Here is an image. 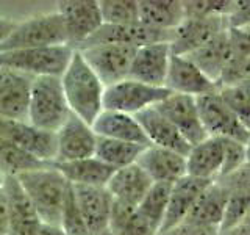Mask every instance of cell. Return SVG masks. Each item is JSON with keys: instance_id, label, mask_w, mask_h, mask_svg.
<instances>
[{"instance_id": "37", "label": "cell", "mask_w": 250, "mask_h": 235, "mask_svg": "<svg viewBox=\"0 0 250 235\" xmlns=\"http://www.w3.org/2000/svg\"><path fill=\"white\" fill-rule=\"evenodd\" d=\"M231 5L230 0H188L183 2L185 19L225 18Z\"/></svg>"}, {"instance_id": "40", "label": "cell", "mask_w": 250, "mask_h": 235, "mask_svg": "<svg viewBox=\"0 0 250 235\" xmlns=\"http://www.w3.org/2000/svg\"><path fill=\"white\" fill-rule=\"evenodd\" d=\"M58 226L64 231L66 235H91V232L88 231V227H86L83 218L80 215V212H78V209L75 206L72 187H70L66 206H64V210H62V215H61Z\"/></svg>"}, {"instance_id": "6", "label": "cell", "mask_w": 250, "mask_h": 235, "mask_svg": "<svg viewBox=\"0 0 250 235\" xmlns=\"http://www.w3.org/2000/svg\"><path fill=\"white\" fill-rule=\"evenodd\" d=\"M169 94L170 91L167 88L150 86L127 77L105 88L104 110L135 116L147 108L158 105Z\"/></svg>"}, {"instance_id": "38", "label": "cell", "mask_w": 250, "mask_h": 235, "mask_svg": "<svg viewBox=\"0 0 250 235\" xmlns=\"http://www.w3.org/2000/svg\"><path fill=\"white\" fill-rule=\"evenodd\" d=\"M249 207H250V193H231L225 204L224 216L219 231L229 229L239 224L241 221L249 218Z\"/></svg>"}, {"instance_id": "28", "label": "cell", "mask_w": 250, "mask_h": 235, "mask_svg": "<svg viewBox=\"0 0 250 235\" xmlns=\"http://www.w3.org/2000/svg\"><path fill=\"white\" fill-rule=\"evenodd\" d=\"M185 19L180 0H138V21L150 28L172 31Z\"/></svg>"}, {"instance_id": "20", "label": "cell", "mask_w": 250, "mask_h": 235, "mask_svg": "<svg viewBox=\"0 0 250 235\" xmlns=\"http://www.w3.org/2000/svg\"><path fill=\"white\" fill-rule=\"evenodd\" d=\"M227 30L224 18L183 19L172 31V55H188Z\"/></svg>"}, {"instance_id": "42", "label": "cell", "mask_w": 250, "mask_h": 235, "mask_svg": "<svg viewBox=\"0 0 250 235\" xmlns=\"http://www.w3.org/2000/svg\"><path fill=\"white\" fill-rule=\"evenodd\" d=\"M225 25L227 28H246L249 27L250 21V3L244 0L233 2L230 11L225 16Z\"/></svg>"}, {"instance_id": "31", "label": "cell", "mask_w": 250, "mask_h": 235, "mask_svg": "<svg viewBox=\"0 0 250 235\" xmlns=\"http://www.w3.org/2000/svg\"><path fill=\"white\" fill-rule=\"evenodd\" d=\"M144 147L146 146L97 137L94 157H97L100 162L108 164L109 168L121 169V168L128 166V164L136 163V159L139 157V154L143 152Z\"/></svg>"}, {"instance_id": "25", "label": "cell", "mask_w": 250, "mask_h": 235, "mask_svg": "<svg viewBox=\"0 0 250 235\" xmlns=\"http://www.w3.org/2000/svg\"><path fill=\"white\" fill-rule=\"evenodd\" d=\"M92 130L100 138L148 146V141L135 116L104 110L92 122Z\"/></svg>"}, {"instance_id": "12", "label": "cell", "mask_w": 250, "mask_h": 235, "mask_svg": "<svg viewBox=\"0 0 250 235\" xmlns=\"http://www.w3.org/2000/svg\"><path fill=\"white\" fill-rule=\"evenodd\" d=\"M0 137L11 141L42 163L55 160V133L31 125L28 121L0 119Z\"/></svg>"}, {"instance_id": "27", "label": "cell", "mask_w": 250, "mask_h": 235, "mask_svg": "<svg viewBox=\"0 0 250 235\" xmlns=\"http://www.w3.org/2000/svg\"><path fill=\"white\" fill-rule=\"evenodd\" d=\"M53 166L72 187H106L108 180L116 171L104 162H100L97 157L53 163Z\"/></svg>"}, {"instance_id": "23", "label": "cell", "mask_w": 250, "mask_h": 235, "mask_svg": "<svg viewBox=\"0 0 250 235\" xmlns=\"http://www.w3.org/2000/svg\"><path fill=\"white\" fill-rule=\"evenodd\" d=\"M208 184L211 182L194 179L191 176H183L182 179H178L177 182L172 184L167 209H166V216H164L160 232L167 231L170 227L177 226L178 223L185 221V218L189 215L194 204L197 202L199 196L205 190Z\"/></svg>"}, {"instance_id": "4", "label": "cell", "mask_w": 250, "mask_h": 235, "mask_svg": "<svg viewBox=\"0 0 250 235\" xmlns=\"http://www.w3.org/2000/svg\"><path fill=\"white\" fill-rule=\"evenodd\" d=\"M61 44H67L64 24L57 11H49L28 16L23 21H16L13 31L0 44V52Z\"/></svg>"}, {"instance_id": "19", "label": "cell", "mask_w": 250, "mask_h": 235, "mask_svg": "<svg viewBox=\"0 0 250 235\" xmlns=\"http://www.w3.org/2000/svg\"><path fill=\"white\" fill-rule=\"evenodd\" d=\"M136 164L153 184H174L186 176V157L169 149L148 144L136 159Z\"/></svg>"}, {"instance_id": "5", "label": "cell", "mask_w": 250, "mask_h": 235, "mask_svg": "<svg viewBox=\"0 0 250 235\" xmlns=\"http://www.w3.org/2000/svg\"><path fill=\"white\" fill-rule=\"evenodd\" d=\"M74 49L67 44L0 52V66L10 68L31 78L61 77Z\"/></svg>"}, {"instance_id": "49", "label": "cell", "mask_w": 250, "mask_h": 235, "mask_svg": "<svg viewBox=\"0 0 250 235\" xmlns=\"http://www.w3.org/2000/svg\"><path fill=\"white\" fill-rule=\"evenodd\" d=\"M100 235H114V234H111L109 231H106V232H104V234H100Z\"/></svg>"}, {"instance_id": "9", "label": "cell", "mask_w": 250, "mask_h": 235, "mask_svg": "<svg viewBox=\"0 0 250 235\" xmlns=\"http://www.w3.org/2000/svg\"><path fill=\"white\" fill-rule=\"evenodd\" d=\"M57 11L64 24L67 46L77 50L104 25L99 2L96 0H61Z\"/></svg>"}, {"instance_id": "26", "label": "cell", "mask_w": 250, "mask_h": 235, "mask_svg": "<svg viewBox=\"0 0 250 235\" xmlns=\"http://www.w3.org/2000/svg\"><path fill=\"white\" fill-rule=\"evenodd\" d=\"M230 41V58L219 77L217 86L250 80V35L246 28H227Z\"/></svg>"}, {"instance_id": "10", "label": "cell", "mask_w": 250, "mask_h": 235, "mask_svg": "<svg viewBox=\"0 0 250 235\" xmlns=\"http://www.w3.org/2000/svg\"><path fill=\"white\" fill-rule=\"evenodd\" d=\"M97 135L92 125L70 113L64 124L55 132V160L53 163L74 162L94 157Z\"/></svg>"}, {"instance_id": "44", "label": "cell", "mask_w": 250, "mask_h": 235, "mask_svg": "<svg viewBox=\"0 0 250 235\" xmlns=\"http://www.w3.org/2000/svg\"><path fill=\"white\" fill-rule=\"evenodd\" d=\"M8 234V209H6V196L3 191V185L0 187V235Z\"/></svg>"}, {"instance_id": "7", "label": "cell", "mask_w": 250, "mask_h": 235, "mask_svg": "<svg viewBox=\"0 0 250 235\" xmlns=\"http://www.w3.org/2000/svg\"><path fill=\"white\" fill-rule=\"evenodd\" d=\"M203 130L208 137L249 144L250 127L242 122L219 97L217 91L195 97Z\"/></svg>"}, {"instance_id": "41", "label": "cell", "mask_w": 250, "mask_h": 235, "mask_svg": "<svg viewBox=\"0 0 250 235\" xmlns=\"http://www.w3.org/2000/svg\"><path fill=\"white\" fill-rule=\"evenodd\" d=\"M216 182L229 194L250 193V166H249V163H246L244 166H241L239 169L230 172V174L216 179Z\"/></svg>"}, {"instance_id": "47", "label": "cell", "mask_w": 250, "mask_h": 235, "mask_svg": "<svg viewBox=\"0 0 250 235\" xmlns=\"http://www.w3.org/2000/svg\"><path fill=\"white\" fill-rule=\"evenodd\" d=\"M36 235H66L64 231L61 229L60 226H53V224H41L36 232Z\"/></svg>"}, {"instance_id": "14", "label": "cell", "mask_w": 250, "mask_h": 235, "mask_svg": "<svg viewBox=\"0 0 250 235\" xmlns=\"http://www.w3.org/2000/svg\"><path fill=\"white\" fill-rule=\"evenodd\" d=\"M172 31L150 28L139 22L130 24V25H106V24H104V25H102L84 44L78 47L77 50H80L83 47H88V46L102 44V43L124 44V46L135 47V49L147 46V44H155V43H170Z\"/></svg>"}, {"instance_id": "11", "label": "cell", "mask_w": 250, "mask_h": 235, "mask_svg": "<svg viewBox=\"0 0 250 235\" xmlns=\"http://www.w3.org/2000/svg\"><path fill=\"white\" fill-rule=\"evenodd\" d=\"M155 108L174 125L191 146L200 143L208 137L203 130L195 97L170 93L166 99L155 105Z\"/></svg>"}, {"instance_id": "13", "label": "cell", "mask_w": 250, "mask_h": 235, "mask_svg": "<svg viewBox=\"0 0 250 235\" xmlns=\"http://www.w3.org/2000/svg\"><path fill=\"white\" fill-rule=\"evenodd\" d=\"M172 57L169 43H155L138 47L131 60L128 78L133 80L166 88V77Z\"/></svg>"}, {"instance_id": "30", "label": "cell", "mask_w": 250, "mask_h": 235, "mask_svg": "<svg viewBox=\"0 0 250 235\" xmlns=\"http://www.w3.org/2000/svg\"><path fill=\"white\" fill-rule=\"evenodd\" d=\"M227 199H229V193L214 180V182L208 184L205 190L202 191L189 215L185 218V221L219 229Z\"/></svg>"}, {"instance_id": "39", "label": "cell", "mask_w": 250, "mask_h": 235, "mask_svg": "<svg viewBox=\"0 0 250 235\" xmlns=\"http://www.w3.org/2000/svg\"><path fill=\"white\" fill-rule=\"evenodd\" d=\"M224 144V159H222V168L219 177H224L230 172L239 169L249 163V144H242L239 141L233 140H222ZM217 177V179H219Z\"/></svg>"}, {"instance_id": "17", "label": "cell", "mask_w": 250, "mask_h": 235, "mask_svg": "<svg viewBox=\"0 0 250 235\" xmlns=\"http://www.w3.org/2000/svg\"><path fill=\"white\" fill-rule=\"evenodd\" d=\"M31 82V77L0 66V119L27 121Z\"/></svg>"}, {"instance_id": "45", "label": "cell", "mask_w": 250, "mask_h": 235, "mask_svg": "<svg viewBox=\"0 0 250 235\" xmlns=\"http://www.w3.org/2000/svg\"><path fill=\"white\" fill-rule=\"evenodd\" d=\"M217 235H250V224H249V218L241 221L239 224L229 227V229H222L219 231Z\"/></svg>"}, {"instance_id": "34", "label": "cell", "mask_w": 250, "mask_h": 235, "mask_svg": "<svg viewBox=\"0 0 250 235\" xmlns=\"http://www.w3.org/2000/svg\"><path fill=\"white\" fill-rule=\"evenodd\" d=\"M170 185L172 184H152L150 190L146 193L143 201L136 207L138 213L158 232L166 216Z\"/></svg>"}, {"instance_id": "36", "label": "cell", "mask_w": 250, "mask_h": 235, "mask_svg": "<svg viewBox=\"0 0 250 235\" xmlns=\"http://www.w3.org/2000/svg\"><path fill=\"white\" fill-rule=\"evenodd\" d=\"M102 21L106 25H130L138 21V0H100Z\"/></svg>"}, {"instance_id": "22", "label": "cell", "mask_w": 250, "mask_h": 235, "mask_svg": "<svg viewBox=\"0 0 250 235\" xmlns=\"http://www.w3.org/2000/svg\"><path fill=\"white\" fill-rule=\"evenodd\" d=\"M135 118L143 129L148 144L169 149V151H174L185 157L189 152L191 144L180 135L178 130L155 107L135 115Z\"/></svg>"}, {"instance_id": "2", "label": "cell", "mask_w": 250, "mask_h": 235, "mask_svg": "<svg viewBox=\"0 0 250 235\" xmlns=\"http://www.w3.org/2000/svg\"><path fill=\"white\" fill-rule=\"evenodd\" d=\"M16 179L41 223L58 226L70 191V184L53 166V163L27 171Z\"/></svg>"}, {"instance_id": "29", "label": "cell", "mask_w": 250, "mask_h": 235, "mask_svg": "<svg viewBox=\"0 0 250 235\" xmlns=\"http://www.w3.org/2000/svg\"><path fill=\"white\" fill-rule=\"evenodd\" d=\"M208 78L214 83L219 82L222 70L230 58V41L227 30L221 31L213 39H209L197 50L186 55Z\"/></svg>"}, {"instance_id": "21", "label": "cell", "mask_w": 250, "mask_h": 235, "mask_svg": "<svg viewBox=\"0 0 250 235\" xmlns=\"http://www.w3.org/2000/svg\"><path fill=\"white\" fill-rule=\"evenodd\" d=\"M152 180L136 163L116 169L106 184V191L114 204L136 209L146 193L150 190Z\"/></svg>"}, {"instance_id": "18", "label": "cell", "mask_w": 250, "mask_h": 235, "mask_svg": "<svg viewBox=\"0 0 250 235\" xmlns=\"http://www.w3.org/2000/svg\"><path fill=\"white\" fill-rule=\"evenodd\" d=\"M3 191L8 209V234L6 235H36L41 219L21 188L16 177L3 179Z\"/></svg>"}, {"instance_id": "15", "label": "cell", "mask_w": 250, "mask_h": 235, "mask_svg": "<svg viewBox=\"0 0 250 235\" xmlns=\"http://www.w3.org/2000/svg\"><path fill=\"white\" fill-rule=\"evenodd\" d=\"M166 88L170 93L200 97L217 91V83L208 78L186 55H172L166 77Z\"/></svg>"}, {"instance_id": "35", "label": "cell", "mask_w": 250, "mask_h": 235, "mask_svg": "<svg viewBox=\"0 0 250 235\" xmlns=\"http://www.w3.org/2000/svg\"><path fill=\"white\" fill-rule=\"evenodd\" d=\"M217 94L224 104L236 115L239 119L249 125L250 119V80L219 86Z\"/></svg>"}, {"instance_id": "1", "label": "cell", "mask_w": 250, "mask_h": 235, "mask_svg": "<svg viewBox=\"0 0 250 235\" xmlns=\"http://www.w3.org/2000/svg\"><path fill=\"white\" fill-rule=\"evenodd\" d=\"M60 82L70 113L92 125L104 112L105 86L84 61L80 50H74Z\"/></svg>"}, {"instance_id": "33", "label": "cell", "mask_w": 250, "mask_h": 235, "mask_svg": "<svg viewBox=\"0 0 250 235\" xmlns=\"http://www.w3.org/2000/svg\"><path fill=\"white\" fill-rule=\"evenodd\" d=\"M108 231L114 235H158V231L141 216L136 209L113 202Z\"/></svg>"}, {"instance_id": "48", "label": "cell", "mask_w": 250, "mask_h": 235, "mask_svg": "<svg viewBox=\"0 0 250 235\" xmlns=\"http://www.w3.org/2000/svg\"><path fill=\"white\" fill-rule=\"evenodd\" d=\"M3 179H5V177H3L2 174H0V187H2V185H3Z\"/></svg>"}, {"instance_id": "3", "label": "cell", "mask_w": 250, "mask_h": 235, "mask_svg": "<svg viewBox=\"0 0 250 235\" xmlns=\"http://www.w3.org/2000/svg\"><path fill=\"white\" fill-rule=\"evenodd\" d=\"M70 110L62 94L60 77H36L30 86L27 121L45 132H57Z\"/></svg>"}, {"instance_id": "32", "label": "cell", "mask_w": 250, "mask_h": 235, "mask_svg": "<svg viewBox=\"0 0 250 235\" xmlns=\"http://www.w3.org/2000/svg\"><path fill=\"white\" fill-rule=\"evenodd\" d=\"M44 164L49 163L39 162L11 141L0 137V174L3 177H18L23 172L41 168Z\"/></svg>"}, {"instance_id": "46", "label": "cell", "mask_w": 250, "mask_h": 235, "mask_svg": "<svg viewBox=\"0 0 250 235\" xmlns=\"http://www.w3.org/2000/svg\"><path fill=\"white\" fill-rule=\"evenodd\" d=\"M14 25H16L14 19L5 18V16H0V44H2L5 39L8 38V35L11 33Z\"/></svg>"}, {"instance_id": "43", "label": "cell", "mask_w": 250, "mask_h": 235, "mask_svg": "<svg viewBox=\"0 0 250 235\" xmlns=\"http://www.w3.org/2000/svg\"><path fill=\"white\" fill-rule=\"evenodd\" d=\"M217 234L219 229H216V227H207L189 221H182L167 231L160 232L158 235H217Z\"/></svg>"}, {"instance_id": "8", "label": "cell", "mask_w": 250, "mask_h": 235, "mask_svg": "<svg viewBox=\"0 0 250 235\" xmlns=\"http://www.w3.org/2000/svg\"><path fill=\"white\" fill-rule=\"evenodd\" d=\"M135 52V47L111 43L94 44L80 49L84 61L88 63L105 88L128 77Z\"/></svg>"}, {"instance_id": "16", "label": "cell", "mask_w": 250, "mask_h": 235, "mask_svg": "<svg viewBox=\"0 0 250 235\" xmlns=\"http://www.w3.org/2000/svg\"><path fill=\"white\" fill-rule=\"evenodd\" d=\"M72 187V185H70ZM75 206L91 235L108 231L113 199L105 187H72Z\"/></svg>"}, {"instance_id": "24", "label": "cell", "mask_w": 250, "mask_h": 235, "mask_svg": "<svg viewBox=\"0 0 250 235\" xmlns=\"http://www.w3.org/2000/svg\"><path fill=\"white\" fill-rule=\"evenodd\" d=\"M224 144L221 138L207 137L186 154V176L214 182L221 174Z\"/></svg>"}]
</instances>
